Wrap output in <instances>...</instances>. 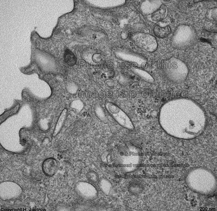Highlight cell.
<instances>
[{
  "label": "cell",
  "mask_w": 217,
  "mask_h": 211,
  "mask_svg": "<svg viewBox=\"0 0 217 211\" xmlns=\"http://www.w3.org/2000/svg\"><path fill=\"white\" fill-rule=\"evenodd\" d=\"M58 168V163L54 159H50L46 164L44 171L46 174L50 176H54L57 172Z\"/></svg>",
  "instance_id": "obj_2"
},
{
  "label": "cell",
  "mask_w": 217,
  "mask_h": 211,
  "mask_svg": "<svg viewBox=\"0 0 217 211\" xmlns=\"http://www.w3.org/2000/svg\"><path fill=\"white\" fill-rule=\"evenodd\" d=\"M132 91H130L129 92V100H131L132 99Z\"/></svg>",
  "instance_id": "obj_7"
},
{
  "label": "cell",
  "mask_w": 217,
  "mask_h": 211,
  "mask_svg": "<svg viewBox=\"0 0 217 211\" xmlns=\"http://www.w3.org/2000/svg\"><path fill=\"white\" fill-rule=\"evenodd\" d=\"M65 59L66 63L70 66L74 65L76 62V58L72 52L69 50L65 51Z\"/></svg>",
  "instance_id": "obj_4"
},
{
  "label": "cell",
  "mask_w": 217,
  "mask_h": 211,
  "mask_svg": "<svg viewBox=\"0 0 217 211\" xmlns=\"http://www.w3.org/2000/svg\"><path fill=\"white\" fill-rule=\"evenodd\" d=\"M132 98H135L136 96V93L135 92H132Z\"/></svg>",
  "instance_id": "obj_6"
},
{
  "label": "cell",
  "mask_w": 217,
  "mask_h": 211,
  "mask_svg": "<svg viewBox=\"0 0 217 211\" xmlns=\"http://www.w3.org/2000/svg\"><path fill=\"white\" fill-rule=\"evenodd\" d=\"M171 31V28L169 26L162 28L157 26L155 27L154 29L155 35L160 38L166 37L170 33Z\"/></svg>",
  "instance_id": "obj_3"
},
{
  "label": "cell",
  "mask_w": 217,
  "mask_h": 211,
  "mask_svg": "<svg viewBox=\"0 0 217 211\" xmlns=\"http://www.w3.org/2000/svg\"><path fill=\"white\" fill-rule=\"evenodd\" d=\"M76 190L79 195L85 200L92 199L95 198L97 194L95 187L90 183L84 181L78 183Z\"/></svg>",
  "instance_id": "obj_1"
},
{
  "label": "cell",
  "mask_w": 217,
  "mask_h": 211,
  "mask_svg": "<svg viewBox=\"0 0 217 211\" xmlns=\"http://www.w3.org/2000/svg\"><path fill=\"white\" fill-rule=\"evenodd\" d=\"M139 92L138 91H137V98H139Z\"/></svg>",
  "instance_id": "obj_8"
},
{
  "label": "cell",
  "mask_w": 217,
  "mask_h": 211,
  "mask_svg": "<svg viewBox=\"0 0 217 211\" xmlns=\"http://www.w3.org/2000/svg\"><path fill=\"white\" fill-rule=\"evenodd\" d=\"M87 179L89 183L95 184L97 181V175L93 171L88 172L86 175Z\"/></svg>",
  "instance_id": "obj_5"
}]
</instances>
